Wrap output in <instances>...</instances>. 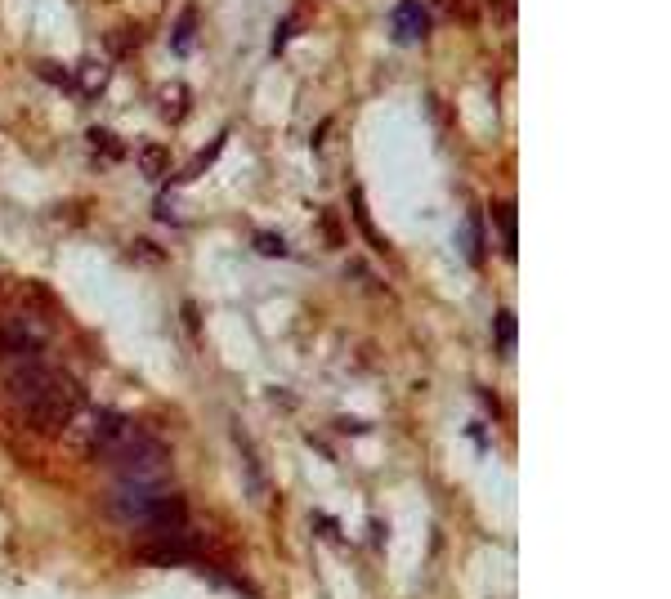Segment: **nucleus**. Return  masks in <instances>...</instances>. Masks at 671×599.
I'll return each mask as SVG.
<instances>
[{"label":"nucleus","mask_w":671,"mask_h":599,"mask_svg":"<svg viewBox=\"0 0 671 599\" xmlns=\"http://www.w3.org/2000/svg\"><path fill=\"white\" fill-rule=\"evenodd\" d=\"M4 394L18 412V421L31 434H63L72 425V416L81 412V389L76 380L40 358H22L4 367Z\"/></svg>","instance_id":"obj_1"},{"label":"nucleus","mask_w":671,"mask_h":599,"mask_svg":"<svg viewBox=\"0 0 671 599\" xmlns=\"http://www.w3.org/2000/svg\"><path fill=\"white\" fill-rule=\"evenodd\" d=\"M202 551L206 546L188 528H179V533H148L139 542V560L144 564H161V569H175V564H197L202 569Z\"/></svg>","instance_id":"obj_2"},{"label":"nucleus","mask_w":671,"mask_h":599,"mask_svg":"<svg viewBox=\"0 0 671 599\" xmlns=\"http://www.w3.org/2000/svg\"><path fill=\"white\" fill-rule=\"evenodd\" d=\"M130 528H139V533H179V528H188V501L166 488V492L139 501Z\"/></svg>","instance_id":"obj_3"},{"label":"nucleus","mask_w":671,"mask_h":599,"mask_svg":"<svg viewBox=\"0 0 671 599\" xmlns=\"http://www.w3.org/2000/svg\"><path fill=\"white\" fill-rule=\"evenodd\" d=\"M49 344V331L31 317H9L0 322V367L22 362V358H40Z\"/></svg>","instance_id":"obj_4"},{"label":"nucleus","mask_w":671,"mask_h":599,"mask_svg":"<svg viewBox=\"0 0 671 599\" xmlns=\"http://www.w3.org/2000/svg\"><path fill=\"white\" fill-rule=\"evenodd\" d=\"M425 31H430L425 4H421V0H403V4L394 9V36H398V40H425Z\"/></svg>","instance_id":"obj_5"},{"label":"nucleus","mask_w":671,"mask_h":599,"mask_svg":"<svg viewBox=\"0 0 671 599\" xmlns=\"http://www.w3.org/2000/svg\"><path fill=\"white\" fill-rule=\"evenodd\" d=\"M461 256H466L470 265L484 260V215H479V211H470L466 224H461Z\"/></svg>","instance_id":"obj_6"},{"label":"nucleus","mask_w":671,"mask_h":599,"mask_svg":"<svg viewBox=\"0 0 671 599\" xmlns=\"http://www.w3.org/2000/svg\"><path fill=\"white\" fill-rule=\"evenodd\" d=\"M492 215H497L501 247H506V256L515 260V242H519V233H515V224H519V215H515V202H497V206H492Z\"/></svg>","instance_id":"obj_7"},{"label":"nucleus","mask_w":671,"mask_h":599,"mask_svg":"<svg viewBox=\"0 0 671 599\" xmlns=\"http://www.w3.org/2000/svg\"><path fill=\"white\" fill-rule=\"evenodd\" d=\"M161 108H166V121H179L188 112V85H179V81L161 85Z\"/></svg>","instance_id":"obj_8"},{"label":"nucleus","mask_w":671,"mask_h":599,"mask_svg":"<svg viewBox=\"0 0 671 599\" xmlns=\"http://www.w3.org/2000/svg\"><path fill=\"white\" fill-rule=\"evenodd\" d=\"M349 206H353V215H358V229H362V238H367V242H371L376 251H385V238H380V233L371 229V220H367V211H362V197H358V188L349 193Z\"/></svg>","instance_id":"obj_9"},{"label":"nucleus","mask_w":671,"mask_h":599,"mask_svg":"<svg viewBox=\"0 0 671 599\" xmlns=\"http://www.w3.org/2000/svg\"><path fill=\"white\" fill-rule=\"evenodd\" d=\"M497 349H501V353L515 349V313H510V308L497 313Z\"/></svg>","instance_id":"obj_10"},{"label":"nucleus","mask_w":671,"mask_h":599,"mask_svg":"<svg viewBox=\"0 0 671 599\" xmlns=\"http://www.w3.org/2000/svg\"><path fill=\"white\" fill-rule=\"evenodd\" d=\"M220 148H224V135H220V139H211V143H206V148L197 152V161L188 166V175H202V170H206V166H211V161L220 157Z\"/></svg>","instance_id":"obj_11"},{"label":"nucleus","mask_w":671,"mask_h":599,"mask_svg":"<svg viewBox=\"0 0 671 599\" xmlns=\"http://www.w3.org/2000/svg\"><path fill=\"white\" fill-rule=\"evenodd\" d=\"M188 40H193V13H184L175 27V54H188Z\"/></svg>","instance_id":"obj_12"},{"label":"nucleus","mask_w":671,"mask_h":599,"mask_svg":"<svg viewBox=\"0 0 671 599\" xmlns=\"http://www.w3.org/2000/svg\"><path fill=\"white\" fill-rule=\"evenodd\" d=\"M90 143H99L108 157H121L126 148H121V139H112V135H103V130H90Z\"/></svg>","instance_id":"obj_13"},{"label":"nucleus","mask_w":671,"mask_h":599,"mask_svg":"<svg viewBox=\"0 0 671 599\" xmlns=\"http://www.w3.org/2000/svg\"><path fill=\"white\" fill-rule=\"evenodd\" d=\"M144 170H148V175H161V170H166V152H161V148H148V152H144Z\"/></svg>","instance_id":"obj_14"},{"label":"nucleus","mask_w":671,"mask_h":599,"mask_svg":"<svg viewBox=\"0 0 671 599\" xmlns=\"http://www.w3.org/2000/svg\"><path fill=\"white\" fill-rule=\"evenodd\" d=\"M85 81H90L85 94H99V90H103V67H85Z\"/></svg>","instance_id":"obj_15"},{"label":"nucleus","mask_w":671,"mask_h":599,"mask_svg":"<svg viewBox=\"0 0 671 599\" xmlns=\"http://www.w3.org/2000/svg\"><path fill=\"white\" fill-rule=\"evenodd\" d=\"M256 247L269 251V256H283V242H278V238H256Z\"/></svg>","instance_id":"obj_16"},{"label":"nucleus","mask_w":671,"mask_h":599,"mask_svg":"<svg viewBox=\"0 0 671 599\" xmlns=\"http://www.w3.org/2000/svg\"><path fill=\"white\" fill-rule=\"evenodd\" d=\"M184 322H188V326H193V335H197V331H202V317H197V308H193V304H184Z\"/></svg>","instance_id":"obj_17"},{"label":"nucleus","mask_w":671,"mask_h":599,"mask_svg":"<svg viewBox=\"0 0 671 599\" xmlns=\"http://www.w3.org/2000/svg\"><path fill=\"white\" fill-rule=\"evenodd\" d=\"M492 9H497V18H515V0H492Z\"/></svg>","instance_id":"obj_18"}]
</instances>
